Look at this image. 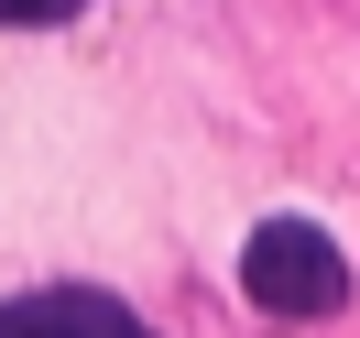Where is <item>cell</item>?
Returning a JSON list of instances; mask_svg holds the SVG:
<instances>
[{
    "label": "cell",
    "mask_w": 360,
    "mask_h": 338,
    "mask_svg": "<svg viewBox=\"0 0 360 338\" xmlns=\"http://www.w3.org/2000/svg\"><path fill=\"white\" fill-rule=\"evenodd\" d=\"M240 294L262 316H295V327H306V316H338V306H349V262H338V240L316 219H262L240 240Z\"/></svg>",
    "instance_id": "1"
},
{
    "label": "cell",
    "mask_w": 360,
    "mask_h": 338,
    "mask_svg": "<svg viewBox=\"0 0 360 338\" xmlns=\"http://www.w3.org/2000/svg\"><path fill=\"white\" fill-rule=\"evenodd\" d=\"M0 338H153V327L120 294H98V284H44V294L0 306Z\"/></svg>",
    "instance_id": "2"
},
{
    "label": "cell",
    "mask_w": 360,
    "mask_h": 338,
    "mask_svg": "<svg viewBox=\"0 0 360 338\" xmlns=\"http://www.w3.org/2000/svg\"><path fill=\"white\" fill-rule=\"evenodd\" d=\"M77 11H88V0H0V22H22V33L33 22H77Z\"/></svg>",
    "instance_id": "3"
}]
</instances>
